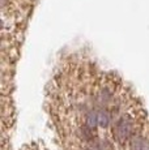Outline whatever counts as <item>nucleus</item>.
Listing matches in <instances>:
<instances>
[{
  "instance_id": "f03ea898",
  "label": "nucleus",
  "mask_w": 149,
  "mask_h": 150,
  "mask_svg": "<svg viewBox=\"0 0 149 150\" xmlns=\"http://www.w3.org/2000/svg\"><path fill=\"white\" fill-rule=\"evenodd\" d=\"M97 120H98V124L101 127H107L109 125V122H110V116H109V114L106 111H99L98 114H97Z\"/></svg>"
},
{
  "instance_id": "20e7f679",
  "label": "nucleus",
  "mask_w": 149,
  "mask_h": 150,
  "mask_svg": "<svg viewBox=\"0 0 149 150\" xmlns=\"http://www.w3.org/2000/svg\"><path fill=\"white\" fill-rule=\"evenodd\" d=\"M97 123H98V120H97L96 115H94V114H89V116H88V124H89L90 127H94Z\"/></svg>"
},
{
  "instance_id": "7ed1b4c3",
  "label": "nucleus",
  "mask_w": 149,
  "mask_h": 150,
  "mask_svg": "<svg viewBox=\"0 0 149 150\" xmlns=\"http://www.w3.org/2000/svg\"><path fill=\"white\" fill-rule=\"evenodd\" d=\"M141 145H143L141 140L139 137H136V138H133L132 144H131V148H132V150H141Z\"/></svg>"
},
{
  "instance_id": "f257e3e1",
  "label": "nucleus",
  "mask_w": 149,
  "mask_h": 150,
  "mask_svg": "<svg viewBox=\"0 0 149 150\" xmlns=\"http://www.w3.org/2000/svg\"><path fill=\"white\" fill-rule=\"evenodd\" d=\"M131 132V123L127 117H122L118 123H116L115 127V134L118 137L119 141H124L127 140L128 136H130Z\"/></svg>"
},
{
  "instance_id": "39448f33",
  "label": "nucleus",
  "mask_w": 149,
  "mask_h": 150,
  "mask_svg": "<svg viewBox=\"0 0 149 150\" xmlns=\"http://www.w3.org/2000/svg\"><path fill=\"white\" fill-rule=\"evenodd\" d=\"M92 150H97V149H92Z\"/></svg>"
}]
</instances>
